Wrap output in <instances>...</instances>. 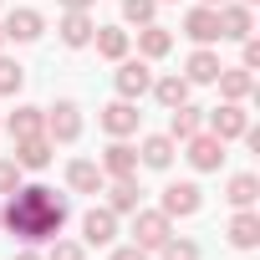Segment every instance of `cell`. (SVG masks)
Listing matches in <instances>:
<instances>
[{
    "label": "cell",
    "instance_id": "obj_15",
    "mask_svg": "<svg viewBox=\"0 0 260 260\" xmlns=\"http://www.w3.org/2000/svg\"><path fill=\"white\" fill-rule=\"evenodd\" d=\"M219 67H224V61H219V51L194 46V51H189V61H184V82H189V87H209V82L219 77Z\"/></svg>",
    "mask_w": 260,
    "mask_h": 260
},
{
    "label": "cell",
    "instance_id": "obj_17",
    "mask_svg": "<svg viewBox=\"0 0 260 260\" xmlns=\"http://www.w3.org/2000/svg\"><path fill=\"white\" fill-rule=\"evenodd\" d=\"M174 153H179V143H174L169 133H148V138L138 143V164H143V169H158V174L174 164Z\"/></svg>",
    "mask_w": 260,
    "mask_h": 260
},
{
    "label": "cell",
    "instance_id": "obj_28",
    "mask_svg": "<svg viewBox=\"0 0 260 260\" xmlns=\"http://www.w3.org/2000/svg\"><path fill=\"white\" fill-rule=\"evenodd\" d=\"M153 255H158V260H199V240H189V235H169Z\"/></svg>",
    "mask_w": 260,
    "mask_h": 260
},
{
    "label": "cell",
    "instance_id": "obj_31",
    "mask_svg": "<svg viewBox=\"0 0 260 260\" xmlns=\"http://www.w3.org/2000/svg\"><path fill=\"white\" fill-rule=\"evenodd\" d=\"M46 260H87V245L82 240H51Z\"/></svg>",
    "mask_w": 260,
    "mask_h": 260
},
{
    "label": "cell",
    "instance_id": "obj_4",
    "mask_svg": "<svg viewBox=\"0 0 260 260\" xmlns=\"http://www.w3.org/2000/svg\"><path fill=\"white\" fill-rule=\"evenodd\" d=\"M112 87H117V97H127V102L148 97V87H153L148 61H143V56H122V61H117V72H112Z\"/></svg>",
    "mask_w": 260,
    "mask_h": 260
},
{
    "label": "cell",
    "instance_id": "obj_8",
    "mask_svg": "<svg viewBox=\"0 0 260 260\" xmlns=\"http://www.w3.org/2000/svg\"><path fill=\"white\" fill-rule=\"evenodd\" d=\"M97 122H102V133H107V138H133V133H138V122H143V112H138V102L117 97V102H107V107L97 112Z\"/></svg>",
    "mask_w": 260,
    "mask_h": 260
},
{
    "label": "cell",
    "instance_id": "obj_36",
    "mask_svg": "<svg viewBox=\"0 0 260 260\" xmlns=\"http://www.w3.org/2000/svg\"><path fill=\"white\" fill-rule=\"evenodd\" d=\"M11 260H46V255H36V250H21V255H11Z\"/></svg>",
    "mask_w": 260,
    "mask_h": 260
},
{
    "label": "cell",
    "instance_id": "obj_10",
    "mask_svg": "<svg viewBox=\"0 0 260 260\" xmlns=\"http://www.w3.org/2000/svg\"><path fill=\"white\" fill-rule=\"evenodd\" d=\"M97 169H102L107 179H133V174H138V148L127 143V138H112V143L102 148Z\"/></svg>",
    "mask_w": 260,
    "mask_h": 260
},
{
    "label": "cell",
    "instance_id": "obj_13",
    "mask_svg": "<svg viewBox=\"0 0 260 260\" xmlns=\"http://www.w3.org/2000/svg\"><path fill=\"white\" fill-rule=\"evenodd\" d=\"M0 31H6V41H41V31H46V16L41 11H31V6H21V11H11L6 16V26H0Z\"/></svg>",
    "mask_w": 260,
    "mask_h": 260
},
{
    "label": "cell",
    "instance_id": "obj_11",
    "mask_svg": "<svg viewBox=\"0 0 260 260\" xmlns=\"http://www.w3.org/2000/svg\"><path fill=\"white\" fill-rule=\"evenodd\" d=\"M92 31H97V21H92L87 11H61V21H56V36H61V46H67V51L92 46Z\"/></svg>",
    "mask_w": 260,
    "mask_h": 260
},
{
    "label": "cell",
    "instance_id": "obj_32",
    "mask_svg": "<svg viewBox=\"0 0 260 260\" xmlns=\"http://www.w3.org/2000/svg\"><path fill=\"white\" fill-rule=\"evenodd\" d=\"M21 174H26V169H21L16 158H0V199H6V194H16V189H21Z\"/></svg>",
    "mask_w": 260,
    "mask_h": 260
},
{
    "label": "cell",
    "instance_id": "obj_12",
    "mask_svg": "<svg viewBox=\"0 0 260 260\" xmlns=\"http://www.w3.org/2000/svg\"><path fill=\"white\" fill-rule=\"evenodd\" d=\"M117 240V214L107 204H92L82 214V245H112Z\"/></svg>",
    "mask_w": 260,
    "mask_h": 260
},
{
    "label": "cell",
    "instance_id": "obj_7",
    "mask_svg": "<svg viewBox=\"0 0 260 260\" xmlns=\"http://www.w3.org/2000/svg\"><path fill=\"white\" fill-rule=\"evenodd\" d=\"M169 219H194L199 209H204V189L194 184V179H179V184H169L164 189V204H158Z\"/></svg>",
    "mask_w": 260,
    "mask_h": 260
},
{
    "label": "cell",
    "instance_id": "obj_5",
    "mask_svg": "<svg viewBox=\"0 0 260 260\" xmlns=\"http://www.w3.org/2000/svg\"><path fill=\"white\" fill-rule=\"evenodd\" d=\"M41 133L51 138V143H77L82 138V107L72 102V97H61L56 107H46V127Z\"/></svg>",
    "mask_w": 260,
    "mask_h": 260
},
{
    "label": "cell",
    "instance_id": "obj_2",
    "mask_svg": "<svg viewBox=\"0 0 260 260\" xmlns=\"http://www.w3.org/2000/svg\"><path fill=\"white\" fill-rule=\"evenodd\" d=\"M245 127H250V112H245V102H219V107H209V112H204V133H214L219 143H235V138H245Z\"/></svg>",
    "mask_w": 260,
    "mask_h": 260
},
{
    "label": "cell",
    "instance_id": "obj_40",
    "mask_svg": "<svg viewBox=\"0 0 260 260\" xmlns=\"http://www.w3.org/2000/svg\"><path fill=\"white\" fill-rule=\"evenodd\" d=\"M158 6H164V0H158Z\"/></svg>",
    "mask_w": 260,
    "mask_h": 260
},
{
    "label": "cell",
    "instance_id": "obj_34",
    "mask_svg": "<svg viewBox=\"0 0 260 260\" xmlns=\"http://www.w3.org/2000/svg\"><path fill=\"white\" fill-rule=\"evenodd\" d=\"M112 260H153V255H148V250H138V245H117V250H112Z\"/></svg>",
    "mask_w": 260,
    "mask_h": 260
},
{
    "label": "cell",
    "instance_id": "obj_19",
    "mask_svg": "<svg viewBox=\"0 0 260 260\" xmlns=\"http://www.w3.org/2000/svg\"><path fill=\"white\" fill-rule=\"evenodd\" d=\"M169 51H174V31L169 26H158V21L153 26H138V56L143 61H164Z\"/></svg>",
    "mask_w": 260,
    "mask_h": 260
},
{
    "label": "cell",
    "instance_id": "obj_26",
    "mask_svg": "<svg viewBox=\"0 0 260 260\" xmlns=\"http://www.w3.org/2000/svg\"><path fill=\"white\" fill-rule=\"evenodd\" d=\"M153 97H158V107L169 112V107H179V102H189V82L174 72V77H153V87H148Z\"/></svg>",
    "mask_w": 260,
    "mask_h": 260
},
{
    "label": "cell",
    "instance_id": "obj_39",
    "mask_svg": "<svg viewBox=\"0 0 260 260\" xmlns=\"http://www.w3.org/2000/svg\"><path fill=\"white\" fill-rule=\"evenodd\" d=\"M0 51H6V31H0Z\"/></svg>",
    "mask_w": 260,
    "mask_h": 260
},
{
    "label": "cell",
    "instance_id": "obj_22",
    "mask_svg": "<svg viewBox=\"0 0 260 260\" xmlns=\"http://www.w3.org/2000/svg\"><path fill=\"white\" fill-rule=\"evenodd\" d=\"M199 127H204V107H194V102H179V107H169V138H174V143L194 138Z\"/></svg>",
    "mask_w": 260,
    "mask_h": 260
},
{
    "label": "cell",
    "instance_id": "obj_38",
    "mask_svg": "<svg viewBox=\"0 0 260 260\" xmlns=\"http://www.w3.org/2000/svg\"><path fill=\"white\" fill-rule=\"evenodd\" d=\"M240 6H250V11H255V6H260V0H240Z\"/></svg>",
    "mask_w": 260,
    "mask_h": 260
},
{
    "label": "cell",
    "instance_id": "obj_33",
    "mask_svg": "<svg viewBox=\"0 0 260 260\" xmlns=\"http://www.w3.org/2000/svg\"><path fill=\"white\" fill-rule=\"evenodd\" d=\"M240 46H245V51H240V67H245V72H255V67H260V41H255V36H245Z\"/></svg>",
    "mask_w": 260,
    "mask_h": 260
},
{
    "label": "cell",
    "instance_id": "obj_24",
    "mask_svg": "<svg viewBox=\"0 0 260 260\" xmlns=\"http://www.w3.org/2000/svg\"><path fill=\"white\" fill-rule=\"evenodd\" d=\"M0 127H6L11 138H36L41 127H46V107H16V112L0 122Z\"/></svg>",
    "mask_w": 260,
    "mask_h": 260
},
{
    "label": "cell",
    "instance_id": "obj_21",
    "mask_svg": "<svg viewBox=\"0 0 260 260\" xmlns=\"http://www.w3.org/2000/svg\"><path fill=\"white\" fill-rule=\"evenodd\" d=\"M51 153H56V143H51L46 133H36V138H16V153H11V158H16L21 169H46Z\"/></svg>",
    "mask_w": 260,
    "mask_h": 260
},
{
    "label": "cell",
    "instance_id": "obj_37",
    "mask_svg": "<svg viewBox=\"0 0 260 260\" xmlns=\"http://www.w3.org/2000/svg\"><path fill=\"white\" fill-rule=\"evenodd\" d=\"M199 6H224V0H199Z\"/></svg>",
    "mask_w": 260,
    "mask_h": 260
},
{
    "label": "cell",
    "instance_id": "obj_35",
    "mask_svg": "<svg viewBox=\"0 0 260 260\" xmlns=\"http://www.w3.org/2000/svg\"><path fill=\"white\" fill-rule=\"evenodd\" d=\"M61 11H92V0H56Z\"/></svg>",
    "mask_w": 260,
    "mask_h": 260
},
{
    "label": "cell",
    "instance_id": "obj_6",
    "mask_svg": "<svg viewBox=\"0 0 260 260\" xmlns=\"http://www.w3.org/2000/svg\"><path fill=\"white\" fill-rule=\"evenodd\" d=\"M184 158H189V169L194 174H219V164H224V143L214 138V133H199L194 138H184Z\"/></svg>",
    "mask_w": 260,
    "mask_h": 260
},
{
    "label": "cell",
    "instance_id": "obj_14",
    "mask_svg": "<svg viewBox=\"0 0 260 260\" xmlns=\"http://www.w3.org/2000/svg\"><path fill=\"white\" fill-rule=\"evenodd\" d=\"M184 36H189L194 46H214V41H219V16H214V6L184 11Z\"/></svg>",
    "mask_w": 260,
    "mask_h": 260
},
{
    "label": "cell",
    "instance_id": "obj_25",
    "mask_svg": "<svg viewBox=\"0 0 260 260\" xmlns=\"http://www.w3.org/2000/svg\"><path fill=\"white\" fill-rule=\"evenodd\" d=\"M102 189H107V209H112V214H133V209H138V194H143V189H138V174H133V179H112V184H102Z\"/></svg>",
    "mask_w": 260,
    "mask_h": 260
},
{
    "label": "cell",
    "instance_id": "obj_16",
    "mask_svg": "<svg viewBox=\"0 0 260 260\" xmlns=\"http://www.w3.org/2000/svg\"><path fill=\"white\" fill-rule=\"evenodd\" d=\"M102 184H107V174L97 169V158H72L67 164V189L72 194H102Z\"/></svg>",
    "mask_w": 260,
    "mask_h": 260
},
{
    "label": "cell",
    "instance_id": "obj_27",
    "mask_svg": "<svg viewBox=\"0 0 260 260\" xmlns=\"http://www.w3.org/2000/svg\"><path fill=\"white\" fill-rule=\"evenodd\" d=\"M224 199H230L235 209H255V199H260V179H255V174H235V179L224 184Z\"/></svg>",
    "mask_w": 260,
    "mask_h": 260
},
{
    "label": "cell",
    "instance_id": "obj_3",
    "mask_svg": "<svg viewBox=\"0 0 260 260\" xmlns=\"http://www.w3.org/2000/svg\"><path fill=\"white\" fill-rule=\"evenodd\" d=\"M169 235H174V219H169L164 209H133V245H138V250L153 255Z\"/></svg>",
    "mask_w": 260,
    "mask_h": 260
},
{
    "label": "cell",
    "instance_id": "obj_9",
    "mask_svg": "<svg viewBox=\"0 0 260 260\" xmlns=\"http://www.w3.org/2000/svg\"><path fill=\"white\" fill-rule=\"evenodd\" d=\"M214 16H219V41H245V36H255V11L240 6V0L214 6Z\"/></svg>",
    "mask_w": 260,
    "mask_h": 260
},
{
    "label": "cell",
    "instance_id": "obj_30",
    "mask_svg": "<svg viewBox=\"0 0 260 260\" xmlns=\"http://www.w3.org/2000/svg\"><path fill=\"white\" fill-rule=\"evenodd\" d=\"M21 87H26V67L11 61V56H0V97H16Z\"/></svg>",
    "mask_w": 260,
    "mask_h": 260
},
{
    "label": "cell",
    "instance_id": "obj_29",
    "mask_svg": "<svg viewBox=\"0 0 260 260\" xmlns=\"http://www.w3.org/2000/svg\"><path fill=\"white\" fill-rule=\"evenodd\" d=\"M122 21L127 26H153L158 21V0H122Z\"/></svg>",
    "mask_w": 260,
    "mask_h": 260
},
{
    "label": "cell",
    "instance_id": "obj_1",
    "mask_svg": "<svg viewBox=\"0 0 260 260\" xmlns=\"http://www.w3.org/2000/svg\"><path fill=\"white\" fill-rule=\"evenodd\" d=\"M67 219H72V204L56 189H46V184H21L16 194H6V204H0V230L21 235L26 245L56 240Z\"/></svg>",
    "mask_w": 260,
    "mask_h": 260
},
{
    "label": "cell",
    "instance_id": "obj_23",
    "mask_svg": "<svg viewBox=\"0 0 260 260\" xmlns=\"http://www.w3.org/2000/svg\"><path fill=\"white\" fill-rule=\"evenodd\" d=\"M92 46H97V56H107V61H122L127 51H133V36H127L122 26H97V31H92Z\"/></svg>",
    "mask_w": 260,
    "mask_h": 260
},
{
    "label": "cell",
    "instance_id": "obj_20",
    "mask_svg": "<svg viewBox=\"0 0 260 260\" xmlns=\"http://www.w3.org/2000/svg\"><path fill=\"white\" fill-rule=\"evenodd\" d=\"M219 97L224 102H245V97H255V72H245V67H219Z\"/></svg>",
    "mask_w": 260,
    "mask_h": 260
},
{
    "label": "cell",
    "instance_id": "obj_18",
    "mask_svg": "<svg viewBox=\"0 0 260 260\" xmlns=\"http://www.w3.org/2000/svg\"><path fill=\"white\" fill-rule=\"evenodd\" d=\"M224 235H230L235 250H255V245H260V214H255V209H235L230 224H224Z\"/></svg>",
    "mask_w": 260,
    "mask_h": 260
}]
</instances>
